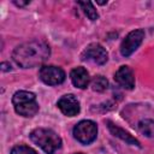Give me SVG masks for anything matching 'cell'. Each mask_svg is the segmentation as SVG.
Masks as SVG:
<instances>
[{
  "label": "cell",
  "instance_id": "1",
  "mask_svg": "<svg viewBox=\"0 0 154 154\" xmlns=\"http://www.w3.org/2000/svg\"><path fill=\"white\" fill-rule=\"evenodd\" d=\"M51 54L49 46L41 40H34L17 46L13 51L14 61L23 69L41 65Z\"/></svg>",
  "mask_w": 154,
  "mask_h": 154
},
{
  "label": "cell",
  "instance_id": "2",
  "mask_svg": "<svg viewBox=\"0 0 154 154\" xmlns=\"http://www.w3.org/2000/svg\"><path fill=\"white\" fill-rule=\"evenodd\" d=\"M30 140L47 154H53L61 146V138L51 129L37 128L30 132Z\"/></svg>",
  "mask_w": 154,
  "mask_h": 154
},
{
  "label": "cell",
  "instance_id": "3",
  "mask_svg": "<svg viewBox=\"0 0 154 154\" xmlns=\"http://www.w3.org/2000/svg\"><path fill=\"white\" fill-rule=\"evenodd\" d=\"M14 111L23 117H32L38 112V103L34 93L26 90H19L14 93L12 97Z\"/></svg>",
  "mask_w": 154,
  "mask_h": 154
},
{
  "label": "cell",
  "instance_id": "4",
  "mask_svg": "<svg viewBox=\"0 0 154 154\" xmlns=\"http://www.w3.org/2000/svg\"><path fill=\"white\" fill-rule=\"evenodd\" d=\"M96 135H97V126L93 120H82L73 128L75 138L83 144L91 143L96 138Z\"/></svg>",
  "mask_w": 154,
  "mask_h": 154
},
{
  "label": "cell",
  "instance_id": "5",
  "mask_svg": "<svg viewBox=\"0 0 154 154\" xmlns=\"http://www.w3.org/2000/svg\"><path fill=\"white\" fill-rule=\"evenodd\" d=\"M144 37V31L142 29H136L130 31L125 38L123 40L122 45H120V53L123 57H129L131 55L137 48L138 46L142 43Z\"/></svg>",
  "mask_w": 154,
  "mask_h": 154
},
{
  "label": "cell",
  "instance_id": "6",
  "mask_svg": "<svg viewBox=\"0 0 154 154\" xmlns=\"http://www.w3.org/2000/svg\"><path fill=\"white\" fill-rule=\"evenodd\" d=\"M40 79L48 85H57L65 81V72L63 69L53 65H45L38 72Z\"/></svg>",
  "mask_w": 154,
  "mask_h": 154
},
{
  "label": "cell",
  "instance_id": "7",
  "mask_svg": "<svg viewBox=\"0 0 154 154\" xmlns=\"http://www.w3.org/2000/svg\"><path fill=\"white\" fill-rule=\"evenodd\" d=\"M82 60H88L94 64L102 65L108 60V53L106 49L99 43H90L82 52Z\"/></svg>",
  "mask_w": 154,
  "mask_h": 154
},
{
  "label": "cell",
  "instance_id": "8",
  "mask_svg": "<svg viewBox=\"0 0 154 154\" xmlns=\"http://www.w3.org/2000/svg\"><path fill=\"white\" fill-rule=\"evenodd\" d=\"M58 108L67 117H75L79 113V101L72 94L63 95L58 101Z\"/></svg>",
  "mask_w": 154,
  "mask_h": 154
},
{
  "label": "cell",
  "instance_id": "9",
  "mask_svg": "<svg viewBox=\"0 0 154 154\" xmlns=\"http://www.w3.org/2000/svg\"><path fill=\"white\" fill-rule=\"evenodd\" d=\"M114 81L123 88L125 89H134L135 87V77H134V73H132V70L129 67V66H120L117 72L114 73Z\"/></svg>",
  "mask_w": 154,
  "mask_h": 154
},
{
  "label": "cell",
  "instance_id": "10",
  "mask_svg": "<svg viewBox=\"0 0 154 154\" xmlns=\"http://www.w3.org/2000/svg\"><path fill=\"white\" fill-rule=\"evenodd\" d=\"M70 78L72 84L79 89H84L89 84V73L84 67H81V66L75 67L70 72Z\"/></svg>",
  "mask_w": 154,
  "mask_h": 154
},
{
  "label": "cell",
  "instance_id": "11",
  "mask_svg": "<svg viewBox=\"0 0 154 154\" xmlns=\"http://www.w3.org/2000/svg\"><path fill=\"white\" fill-rule=\"evenodd\" d=\"M107 126H108L109 132H111L113 136L120 138L122 141H124L125 143H128V144H130V146H137V147H140V142H138L135 137H132L128 131L123 130L122 128L117 126L116 124H113V123L109 122V120H107Z\"/></svg>",
  "mask_w": 154,
  "mask_h": 154
},
{
  "label": "cell",
  "instance_id": "12",
  "mask_svg": "<svg viewBox=\"0 0 154 154\" xmlns=\"http://www.w3.org/2000/svg\"><path fill=\"white\" fill-rule=\"evenodd\" d=\"M137 129L142 135H144L147 137H152V136H154V120L142 119L137 124Z\"/></svg>",
  "mask_w": 154,
  "mask_h": 154
},
{
  "label": "cell",
  "instance_id": "13",
  "mask_svg": "<svg viewBox=\"0 0 154 154\" xmlns=\"http://www.w3.org/2000/svg\"><path fill=\"white\" fill-rule=\"evenodd\" d=\"M78 5L82 7L83 12L85 13V16L90 19V20H96L99 14H97V11L95 10L94 5L90 2V1H79Z\"/></svg>",
  "mask_w": 154,
  "mask_h": 154
},
{
  "label": "cell",
  "instance_id": "14",
  "mask_svg": "<svg viewBox=\"0 0 154 154\" xmlns=\"http://www.w3.org/2000/svg\"><path fill=\"white\" fill-rule=\"evenodd\" d=\"M91 89L94 91H105L107 88H108V81L103 77V76H95L93 79H91Z\"/></svg>",
  "mask_w": 154,
  "mask_h": 154
},
{
  "label": "cell",
  "instance_id": "15",
  "mask_svg": "<svg viewBox=\"0 0 154 154\" xmlns=\"http://www.w3.org/2000/svg\"><path fill=\"white\" fill-rule=\"evenodd\" d=\"M11 154H37L36 150L28 146H16L12 148Z\"/></svg>",
  "mask_w": 154,
  "mask_h": 154
},
{
  "label": "cell",
  "instance_id": "16",
  "mask_svg": "<svg viewBox=\"0 0 154 154\" xmlns=\"http://www.w3.org/2000/svg\"><path fill=\"white\" fill-rule=\"evenodd\" d=\"M30 1H26V2H23V1H14V4L16 5H18V6H25V5H28Z\"/></svg>",
  "mask_w": 154,
  "mask_h": 154
},
{
  "label": "cell",
  "instance_id": "17",
  "mask_svg": "<svg viewBox=\"0 0 154 154\" xmlns=\"http://www.w3.org/2000/svg\"><path fill=\"white\" fill-rule=\"evenodd\" d=\"M77 154H82V153H77Z\"/></svg>",
  "mask_w": 154,
  "mask_h": 154
}]
</instances>
